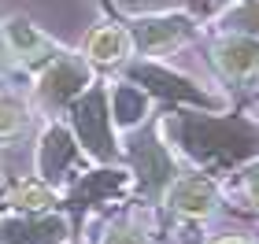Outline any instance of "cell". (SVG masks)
Segmentation results:
<instances>
[{
  "mask_svg": "<svg viewBox=\"0 0 259 244\" xmlns=\"http://www.w3.org/2000/svg\"><path fill=\"white\" fill-rule=\"evenodd\" d=\"M141 48H163V44H174L189 33V19H178V15H167V19H148V22H137L134 26Z\"/></svg>",
  "mask_w": 259,
  "mask_h": 244,
  "instance_id": "8992f818",
  "label": "cell"
},
{
  "mask_svg": "<svg viewBox=\"0 0 259 244\" xmlns=\"http://www.w3.org/2000/svg\"><path fill=\"white\" fill-rule=\"evenodd\" d=\"M134 159H137V170H141L148 189H163L170 181L174 167H170L167 152H163V144H156V137H141L134 144Z\"/></svg>",
  "mask_w": 259,
  "mask_h": 244,
  "instance_id": "5b68a950",
  "label": "cell"
},
{
  "mask_svg": "<svg viewBox=\"0 0 259 244\" xmlns=\"http://www.w3.org/2000/svg\"><path fill=\"white\" fill-rule=\"evenodd\" d=\"M252 137L237 122H219V119H189L185 122V148L193 156H241Z\"/></svg>",
  "mask_w": 259,
  "mask_h": 244,
  "instance_id": "6da1fadb",
  "label": "cell"
},
{
  "mask_svg": "<svg viewBox=\"0 0 259 244\" xmlns=\"http://www.w3.org/2000/svg\"><path fill=\"white\" fill-rule=\"evenodd\" d=\"M19 122H22V115H19V104H11V100H0V133H11Z\"/></svg>",
  "mask_w": 259,
  "mask_h": 244,
  "instance_id": "5bb4252c",
  "label": "cell"
},
{
  "mask_svg": "<svg viewBox=\"0 0 259 244\" xmlns=\"http://www.w3.org/2000/svg\"><path fill=\"white\" fill-rule=\"evenodd\" d=\"M67 159H70V137L63 130H52L45 137V148H41V170L49 174V178H56V170H60Z\"/></svg>",
  "mask_w": 259,
  "mask_h": 244,
  "instance_id": "9c48e42d",
  "label": "cell"
},
{
  "mask_svg": "<svg viewBox=\"0 0 259 244\" xmlns=\"http://www.w3.org/2000/svg\"><path fill=\"white\" fill-rule=\"evenodd\" d=\"M244 192H248V196H252V204L259 207V159L252 163L248 170H244Z\"/></svg>",
  "mask_w": 259,
  "mask_h": 244,
  "instance_id": "2e32d148",
  "label": "cell"
},
{
  "mask_svg": "<svg viewBox=\"0 0 259 244\" xmlns=\"http://www.w3.org/2000/svg\"><path fill=\"white\" fill-rule=\"evenodd\" d=\"M85 85V71H81V63H74V60H60L52 67L49 74H45V81H41V92L49 100H70L74 92Z\"/></svg>",
  "mask_w": 259,
  "mask_h": 244,
  "instance_id": "52a82bcc",
  "label": "cell"
},
{
  "mask_svg": "<svg viewBox=\"0 0 259 244\" xmlns=\"http://www.w3.org/2000/svg\"><path fill=\"white\" fill-rule=\"evenodd\" d=\"M141 81H148V89H156V92H163V96H178V100H193V104H211L204 92H196L185 78H178V74H167V71H159V67H137L134 71Z\"/></svg>",
  "mask_w": 259,
  "mask_h": 244,
  "instance_id": "ba28073f",
  "label": "cell"
},
{
  "mask_svg": "<svg viewBox=\"0 0 259 244\" xmlns=\"http://www.w3.org/2000/svg\"><path fill=\"white\" fill-rule=\"evenodd\" d=\"M141 115H145V96H141L137 89H119L115 92V119H119L122 126L137 122Z\"/></svg>",
  "mask_w": 259,
  "mask_h": 244,
  "instance_id": "8fae6325",
  "label": "cell"
},
{
  "mask_svg": "<svg viewBox=\"0 0 259 244\" xmlns=\"http://www.w3.org/2000/svg\"><path fill=\"white\" fill-rule=\"evenodd\" d=\"M167 204L182 215H207L215 207V185L207 178H182V181L170 185Z\"/></svg>",
  "mask_w": 259,
  "mask_h": 244,
  "instance_id": "277c9868",
  "label": "cell"
},
{
  "mask_svg": "<svg viewBox=\"0 0 259 244\" xmlns=\"http://www.w3.org/2000/svg\"><path fill=\"white\" fill-rule=\"evenodd\" d=\"M11 204L26 207V211H41V207H49V192H45L41 185H19L15 196H11Z\"/></svg>",
  "mask_w": 259,
  "mask_h": 244,
  "instance_id": "7c38bea8",
  "label": "cell"
},
{
  "mask_svg": "<svg viewBox=\"0 0 259 244\" xmlns=\"http://www.w3.org/2000/svg\"><path fill=\"white\" fill-rule=\"evenodd\" d=\"M230 26L241 33H259V4H244L230 15Z\"/></svg>",
  "mask_w": 259,
  "mask_h": 244,
  "instance_id": "4fadbf2b",
  "label": "cell"
},
{
  "mask_svg": "<svg viewBox=\"0 0 259 244\" xmlns=\"http://www.w3.org/2000/svg\"><path fill=\"white\" fill-rule=\"evenodd\" d=\"M104 244H148L141 233H134V229H111L108 237H104Z\"/></svg>",
  "mask_w": 259,
  "mask_h": 244,
  "instance_id": "9a60e30c",
  "label": "cell"
},
{
  "mask_svg": "<svg viewBox=\"0 0 259 244\" xmlns=\"http://www.w3.org/2000/svg\"><path fill=\"white\" fill-rule=\"evenodd\" d=\"M85 48H89L93 60H119L126 52V33L122 30H97Z\"/></svg>",
  "mask_w": 259,
  "mask_h": 244,
  "instance_id": "30bf717a",
  "label": "cell"
},
{
  "mask_svg": "<svg viewBox=\"0 0 259 244\" xmlns=\"http://www.w3.org/2000/svg\"><path fill=\"white\" fill-rule=\"evenodd\" d=\"M215 244H248V240H237V237H222V240H215Z\"/></svg>",
  "mask_w": 259,
  "mask_h": 244,
  "instance_id": "e0dca14e",
  "label": "cell"
},
{
  "mask_svg": "<svg viewBox=\"0 0 259 244\" xmlns=\"http://www.w3.org/2000/svg\"><path fill=\"white\" fill-rule=\"evenodd\" d=\"M215 63L230 78H248V74H255L259 71V37L237 33V37L222 41L219 48H215Z\"/></svg>",
  "mask_w": 259,
  "mask_h": 244,
  "instance_id": "3957f363",
  "label": "cell"
},
{
  "mask_svg": "<svg viewBox=\"0 0 259 244\" xmlns=\"http://www.w3.org/2000/svg\"><path fill=\"white\" fill-rule=\"evenodd\" d=\"M78 130H81V141L85 148H93L97 156L108 159L111 156V137H108V115H104V92L93 89L78 108Z\"/></svg>",
  "mask_w": 259,
  "mask_h": 244,
  "instance_id": "7a4b0ae2",
  "label": "cell"
}]
</instances>
